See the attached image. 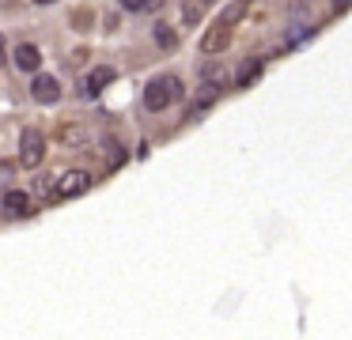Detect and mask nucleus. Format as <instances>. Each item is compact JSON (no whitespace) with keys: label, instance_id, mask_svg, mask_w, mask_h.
Here are the masks:
<instances>
[{"label":"nucleus","instance_id":"1a4fd4ad","mask_svg":"<svg viewBox=\"0 0 352 340\" xmlns=\"http://www.w3.org/2000/svg\"><path fill=\"white\" fill-rule=\"evenodd\" d=\"M152 38H155V45H160V49H167V53H170V49H178V34H175V30H170L163 19L152 27Z\"/></svg>","mask_w":352,"mask_h":340},{"label":"nucleus","instance_id":"9d476101","mask_svg":"<svg viewBox=\"0 0 352 340\" xmlns=\"http://www.w3.org/2000/svg\"><path fill=\"white\" fill-rule=\"evenodd\" d=\"M258 76H261V60H243L235 72V83L239 87H250V83H258Z\"/></svg>","mask_w":352,"mask_h":340},{"label":"nucleus","instance_id":"ddd939ff","mask_svg":"<svg viewBox=\"0 0 352 340\" xmlns=\"http://www.w3.org/2000/svg\"><path fill=\"white\" fill-rule=\"evenodd\" d=\"M216 98H220V83H201V91H197V106H201V110H205V106H212L216 102Z\"/></svg>","mask_w":352,"mask_h":340},{"label":"nucleus","instance_id":"20e7f679","mask_svg":"<svg viewBox=\"0 0 352 340\" xmlns=\"http://www.w3.org/2000/svg\"><path fill=\"white\" fill-rule=\"evenodd\" d=\"M31 95L38 98V102H57L61 98V80L57 76H50V72H34V80H31Z\"/></svg>","mask_w":352,"mask_h":340},{"label":"nucleus","instance_id":"4468645a","mask_svg":"<svg viewBox=\"0 0 352 340\" xmlns=\"http://www.w3.org/2000/svg\"><path fill=\"white\" fill-rule=\"evenodd\" d=\"M201 80L220 83V87H223V65H220V60H205V65H201Z\"/></svg>","mask_w":352,"mask_h":340},{"label":"nucleus","instance_id":"aec40b11","mask_svg":"<svg viewBox=\"0 0 352 340\" xmlns=\"http://www.w3.org/2000/svg\"><path fill=\"white\" fill-rule=\"evenodd\" d=\"M34 4H54V0H34Z\"/></svg>","mask_w":352,"mask_h":340},{"label":"nucleus","instance_id":"f3484780","mask_svg":"<svg viewBox=\"0 0 352 340\" xmlns=\"http://www.w3.org/2000/svg\"><path fill=\"white\" fill-rule=\"evenodd\" d=\"M107 163H110V170H114V166H122V163H125V151L118 148V144H107Z\"/></svg>","mask_w":352,"mask_h":340},{"label":"nucleus","instance_id":"2eb2a0df","mask_svg":"<svg viewBox=\"0 0 352 340\" xmlns=\"http://www.w3.org/2000/svg\"><path fill=\"white\" fill-rule=\"evenodd\" d=\"M125 12H160L163 0H122Z\"/></svg>","mask_w":352,"mask_h":340},{"label":"nucleus","instance_id":"a211bd4d","mask_svg":"<svg viewBox=\"0 0 352 340\" xmlns=\"http://www.w3.org/2000/svg\"><path fill=\"white\" fill-rule=\"evenodd\" d=\"M182 23H186V27H197V23H201V8L197 4H186L182 8Z\"/></svg>","mask_w":352,"mask_h":340},{"label":"nucleus","instance_id":"f8f14e48","mask_svg":"<svg viewBox=\"0 0 352 340\" xmlns=\"http://www.w3.org/2000/svg\"><path fill=\"white\" fill-rule=\"evenodd\" d=\"M84 140H87V128H84V125H61V144H72V148H80Z\"/></svg>","mask_w":352,"mask_h":340},{"label":"nucleus","instance_id":"9b49d317","mask_svg":"<svg viewBox=\"0 0 352 340\" xmlns=\"http://www.w3.org/2000/svg\"><path fill=\"white\" fill-rule=\"evenodd\" d=\"M246 4H250V0H231V4H228V8H223V12H220V23H228V27H235V23L243 19Z\"/></svg>","mask_w":352,"mask_h":340},{"label":"nucleus","instance_id":"f03ea898","mask_svg":"<svg viewBox=\"0 0 352 340\" xmlns=\"http://www.w3.org/2000/svg\"><path fill=\"white\" fill-rule=\"evenodd\" d=\"M87 189H91V174H87V170H65L61 178H57L54 193L61 196V201H72V196L87 193Z\"/></svg>","mask_w":352,"mask_h":340},{"label":"nucleus","instance_id":"6e6552de","mask_svg":"<svg viewBox=\"0 0 352 340\" xmlns=\"http://www.w3.org/2000/svg\"><path fill=\"white\" fill-rule=\"evenodd\" d=\"M0 208H4V216H23V212L31 208V196L8 185V189H4V201H0Z\"/></svg>","mask_w":352,"mask_h":340},{"label":"nucleus","instance_id":"6ab92c4d","mask_svg":"<svg viewBox=\"0 0 352 340\" xmlns=\"http://www.w3.org/2000/svg\"><path fill=\"white\" fill-rule=\"evenodd\" d=\"M0 57H4V34H0Z\"/></svg>","mask_w":352,"mask_h":340},{"label":"nucleus","instance_id":"7ed1b4c3","mask_svg":"<svg viewBox=\"0 0 352 340\" xmlns=\"http://www.w3.org/2000/svg\"><path fill=\"white\" fill-rule=\"evenodd\" d=\"M42 155H46V140H42L38 128H27L23 140H19V163L23 166H38Z\"/></svg>","mask_w":352,"mask_h":340},{"label":"nucleus","instance_id":"f257e3e1","mask_svg":"<svg viewBox=\"0 0 352 340\" xmlns=\"http://www.w3.org/2000/svg\"><path fill=\"white\" fill-rule=\"evenodd\" d=\"M178 98H182V80H178V76H155L144 87V110L160 113V110H167L170 102H178Z\"/></svg>","mask_w":352,"mask_h":340},{"label":"nucleus","instance_id":"dca6fc26","mask_svg":"<svg viewBox=\"0 0 352 340\" xmlns=\"http://www.w3.org/2000/svg\"><path fill=\"white\" fill-rule=\"evenodd\" d=\"M12 178H16V163H0V193L12 185Z\"/></svg>","mask_w":352,"mask_h":340},{"label":"nucleus","instance_id":"0eeeda50","mask_svg":"<svg viewBox=\"0 0 352 340\" xmlns=\"http://www.w3.org/2000/svg\"><path fill=\"white\" fill-rule=\"evenodd\" d=\"M228 42H231V27H228V23H216V27L205 34V42H201V49H205V53H212V57H216V53H220Z\"/></svg>","mask_w":352,"mask_h":340},{"label":"nucleus","instance_id":"39448f33","mask_svg":"<svg viewBox=\"0 0 352 340\" xmlns=\"http://www.w3.org/2000/svg\"><path fill=\"white\" fill-rule=\"evenodd\" d=\"M114 68H110V65H99V68H91V72H87V83H84V95H99V91H107L110 87V83H114Z\"/></svg>","mask_w":352,"mask_h":340},{"label":"nucleus","instance_id":"423d86ee","mask_svg":"<svg viewBox=\"0 0 352 340\" xmlns=\"http://www.w3.org/2000/svg\"><path fill=\"white\" fill-rule=\"evenodd\" d=\"M38 65H42L38 45H31V42L16 45V68H19V72H38Z\"/></svg>","mask_w":352,"mask_h":340}]
</instances>
